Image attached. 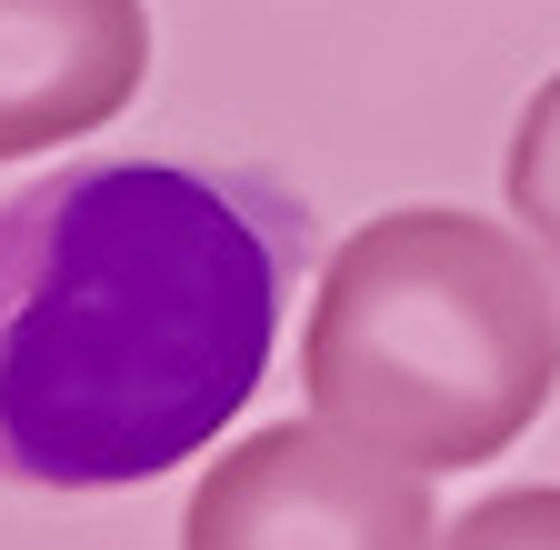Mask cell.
<instances>
[{"label":"cell","mask_w":560,"mask_h":550,"mask_svg":"<svg viewBox=\"0 0 560 550\" xmlns=\"http://www.w3.org/2000/svg\"><path fill=\"white\" fill-rule=\"evenodd\" d=\"M151 81L140 0H0V161H40L120 120Z\"/></svg>","instance_id":"cell-4"},{"label":"cell","mask_w":560,"mask_h":550,"mask_svg":"<svg viewBox=\"0 0 560 550\" xmlns=\"http://www.w3.org/2000/svg\"><path fill=\"white\" fill-rule=\"evenodd\" d=\"M560 390V281L540 241L410 200L361 221L301 320L311 421L371 441L410 470L501 460Z\"/></svg>","instance_id":"cell-2"},{"label":"cell","mask_w":560,"mask_h":550,"mask_svg":"<svg viewBox=\"0 0 560 550\" xmlns=\"http://www.w3.org/2000/svg\"><path fill=\"white\" fill-rule=\"evenodd\" d=\"M501 190H511V211L521 231L540 241L550 260V281H560V71L521 101V130H511V161H501Z\"/></svg>","instance_id":"cell-5"},{"label":"cell","mask_w":560,"mask_h":550,"mask_svg":"<svg viewBox=\"0 0 560 550\" xmlns=\"http://www.w3.org/2000/svg\"><path fill=\"white\" fill-rule=\"evenodd\" d=\"M441 550H560V480H521V491H490L470 501Z\"/></svg>","instance_id":"cell-6"},{"label":"cell","mask_w":560,"mask_h":550,"mask_svg":"<svg viewBox=\"0 0 560 550\" xmlns=\"http://www.w3.org/2000/svg\"><path fill=\"white\" fill-rule=\"evenodd\" d=\"M431 470H410L330 421L250 431L200 470L180 550H441Z\"/></svg>","instance_id":"cell-3"},{"label":"cell","mask_w":560,"mask_h":550,"mask_svg":"<svg viewBox=\"0 0 560 550\" xmlns=\"http://www.w3.org/2000/svg\"><path fill=\"white\" fill-rule=\"evenodd\" d=\"M311 260L260 171L70 161L0 200V480L130 491L221 441Z\"/></svg>","instance_id":"cell-1"}]
</instances>
